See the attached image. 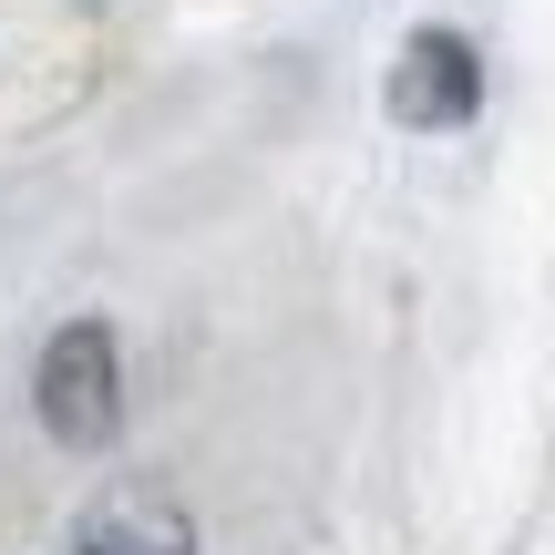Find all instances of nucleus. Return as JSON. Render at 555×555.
Instances as JSON below:
<instances>
[{"instance_id": "f257e3e1", "label": "nucleus", "mask_w": 555, "mask_h": 555, "mask_svg": "<svg viewBox=\"0 0 555 555\" xmlns=\"http://www.w3.org/2000/svg\"><path fill=\"white\" fill-rule=\"evenodd\" d=\"M31 401H41V433L62 453H103L124 433V371H114V330L103 319H73V330L41 339V371H31Z\"/></svg>"}, {"instance_id": "f03ea898", "label": "nucleus", "mask_w": 555, "mask_h": 555, "mask_svg": "<svg viewBox=\"0 0 555 555\" xmlns=\"http://www.w3.org/2000/svg\"><path fill=\"white\" fill-rule=\"evenodd\" d=\"M483 114V52L463 31H412L391 62V124H422V134H453V124Z\"/></svg>"}, {"instance_id": "7ed1b4c3", "label": "nucleus", "mask_w": 555, "mask_h": 555, "mask_svg": "<svg viewBox=\"0 0 555 555\" xmlns=\"http://www.w3.org/2000/svg\"><path fill=\"white\" fill-rule=\"evenodd\" d=\"M73 555H196V515L155 483H103L73 525Z\"/></svg>"}]
</instances>
